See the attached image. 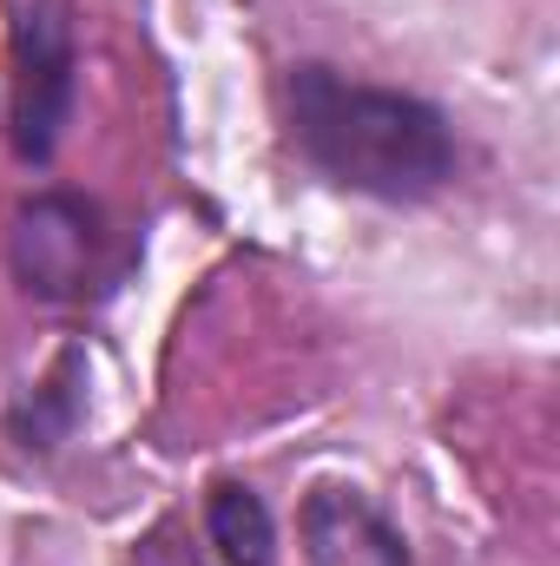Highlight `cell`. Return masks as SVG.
Here are the masks:
<instances>
[{
  "instance_id": "cell-2",
  "label": "cell",
  "mask_w": 560,
  "mask_h": 566,
  "mask_svg": "<svg viewBox=\"0 0 560 566\" xmlns=\"http://www.w3.org/2000/svg\"><path fill=\"white\" fill-rule=\"evenodd\" d=\"M73 106V27L66 7L40 0L20 13L13 27V80H7V119H13V145L20 158H46L60 145Z\"/></svg>"
},
{
  "instance_id": "cell-3",
  "label": "cell",
  "mask_w": 560,
  "mask_h": 566,
  "mask_svg": "<svg viewBox=\"0 0 560 566\" xmlns=\"http://www.w3.org/2000/svg\"><path fill=\"white\" fill-rule=\"evenodd\" d=\"M93 211H80L73 198H40L20 211V231H13V264L27 290L40 296H80L93 277Z\"/></svg>"
},
{
  "instance_id": "cell-1",
  "label": "cell",
  "mask_w": 560,
  "mask_h": 566,
  "mask_svg": "<svg viewBox=\"0 0 560 566\" xmlns=\"http://www.w3.org/2000/svg\"><path fill=\"white\" fill-rule=\"evenodd\" d=\"M290 133L336 185L370 191V198H396V205L428 198L455 165V145H448V126L435 119V106H422L409 93L343 80L330 66H297Z\"/></svg>"
},
{
  "instance_id": "cell-4",
  "label": "cell",
  "mask_w": 560,
  "mask_h": 566,
  "mask_svg": "<svg viewBox=\"0 0 560 566\" xmlns=\"http://www.w3.org/2000/svg\"><path fill=\"white\" fill-rule=\"evenodd\" d=\"M303 547L310 566H409L403 534L356 488H317L303 501Z\"/></svg>"
},
{
  "instance_id": "cell-5",
  "label": "cell",
  "mask_w": 560,
  "mask_h": 566,
  "mask_svg": "<svg viewBox=\"0 0 560 566\" xmlns=\"http://www.w3.org/2000/svg\"><path fill=\"white\" fill-rule=\"evenodd\" d=\"M205 527H211V547L225 554V566H271V554H278L271 514L251 488H218L205 507Z\"/></svg>"
}]
</instances>
